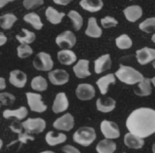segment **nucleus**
I'll list each match as a JSON object with an SVG mask.
<instances>
[{"label":"nucleus","mask_w":155,"mask_h":153,"mask_svg":"<svg viewBox=\"0 0 155 153\" xmlns=\"http://www.w3.org/2000/svg\"><path fill=\"white\" fill-rule=\"evenodd\" d=\"M16 97L12 93L2 92L0 93V103L4 106H10L15 101Z\"/></svg>","instance_id":"e433bc0d"},{"label":"nucleus","mask_w":155,"mask_h":153,"mask_svg":"<svg viewBox=\"0 0 155 153\" xmlns=\"http://www.w3.org/2000/svg\"><path fill=\"white\" fill-rule=\"evenodd\" d=\"M1 103H0V108H1Z\"/></svg>","instance_id":"8fccbe9b"},{"label":"nucleus","mask_w":155,"mask_h":153,"mask_svg":"<svg viewBox=\"0 0 155 153\" xmlns=\"http://www.w3.org/2000/svg\"><path fill=\"white\" fill-rule=\"evenodd\" d=\"M124 143L130 148L140 149L144 145V140L131 133H127L124 136Z\"/></svg>","instance_id":"5701e85b"},{"label":"nucleus","mask_w":155,"mask_h":153,"mask_svg":"<svg viewBox=\"0 0 155 153\" xmlns=\"http://www.w3.org/2000/svg\"><path fill=\"white\" fill-rule=\"evenodd\" d=\"M80 5L85 10L94 13L99 11L103 7V1L101 0H82L79 2Z\"/></svg>","instance_id":"bb28decb"},{"label":"nucleus","mask_w":155,"mask_h":153,"mask_svg":"<svg viewBox=\"0 0 155 153\" xmlns=\"http://www.w3.org/2000/svg\"><path fill=\"white\" fill-rule=\"evenodd\" d=\"M139 28L147 33H152L155 30V18H147L139 25Z\"/></svg>","instance_id":"f704fd0d"},{"label":"nucleus","mask_w":155,"mask_h":153,"mask_svg":"<svg viewBox=\"0 0 155 153\" xmlns=\"http://www.w3.org/2000/svg\"><path fill=\"white\" fill-rule=\"evenodd\" d=\"M28 115V110L25 106H21L16 109H5L2 112V116L5 119L14 117L18 120H21Z\"/></svg>","instance_id":"4be33fe9"},{"label":"nucleus","mask_w":155,"mask_h":153,"mask_svg":"<svg viewBox=\"0 0 155 153\" xmlns=\"http://www.w3.org/2000/svg\"><path fill=\"white\" fill-rule=\"evenodd\" d=\"M134 93L139 96H147L151 94L152 87L151 85V79L144 77L143 79L139 82L137 89L134 90Z\"/></svg>","instance_id":"b1692460"},{"label":"nucleus","mask_w":155,"mask_h":153,"mask_svg":"<svg viewBox=\"0 0 155 153\" xmlns=\"http://www.w3.org/2000/svg\"><path fill=\"white\" fill-rule=\"evenodd\" d=\"M51 56L45 52L38 53L33 60V67L39 71H50L53 67Z\"/></svg>","instance_id":"20e7f679"},{"label":"nucleus","mask_w":155,"mask_h":153,"mask_svg":"<svg viewBox=\"0 0 155 153\" xmlns=\"http://www.w3.org/2000/svg\"><path fill=\"white\" fill-rule=\"evenodd\" d=\"M89 60L87 59H79L78 63L73 67V70L76 76L80 79H84L91 75L88 70Z\"/></svg>","instance_id":"2eb2a0df"},{"label":"nucleus","mask_w":155,"mask_h":153,"mask_svg":"<svg viewBox=\"0 0 155 153\" xmlns=\"http://www.w3.org/2000/svg\"><path fill=\"white\" fill-rule=\"evenodd\" d=\"M136 58L140 65H145L153 60L155 58V50L144 47L136 51Z\"/></svg>","instance_id":"f8f14e48"},{"label":"nucleus","mask_w":155,"mask_h":153,"mask_svg":"<svg viewBox=\"0 0 155 153\" xmlns=\"http://www.w3.org/2000/svg\"><path fill=\"white\" fill-rule=\"evenodd\" d=\"M23 5L26 9H32L35 8L41 5L44 4V1L39 0V1H28V0H25L23 1Z\"/></svg>","instance_id":"58836bf2"},{"label":"nucleus","mask_w":155,"mask_h":153,"mask_svg":"<svg viewBox=\"0 0 155 153\" xmlns=\"http://www.w3.org/2000/svg\"><path fill=\"white\" fill-rule=\"evenodd\" d=\"M27 103L32 111L42 112L47 109V105L41 100L42 96L38 93L27 92L25 93Z\"/></svg>","instance_id":"423d86ee"},{"label":"nucleus","mask_w":155,"mask_h":153,"mask_svg":"<svg viewBox=\"0 0 155 153\" xmlns=\"http://www.w3.org/2000/svg\"><path fill=\"white\" fill-rule=\"evenodd\" d=\"M32 89L38 91H43L47 90L48 84L46 79L41 76L35 77L31 82Z\"/></svg>","instance_id":"2f4dec72"},{"label":"nucleus","mask_w":155,"mask_h":153,"mask_svg":"<svg viewBox=\"0 0 155 153\" xmlns=\"http://www.w3.org/2000/svg\"><path fill=\"white\" fill-rule=\"evenodd\" d=\"M48 77L50 82L54 85H62L69 80V74L64 70L56 69L48 73Z\"/></svg>","instance_id":"9b49d317"},{"label":"nucleus","mask_w":155,"mask_h":153,"mask_svg":"<svg viewBox=\"0 0 155 153\" xmlns=\"http://www.w3.org/2000/svg\"><path fill=\"white\" fill-rule=\"evenodd\" d=\"M35 138L32 135H30L29 133L25 131L24 132H21L18 134V141L22 143H26L28 140H34Z\"/></svg>","instance_id":"ea45409f"},{"label":"nucleus","mask_w":155,"mask_h":153,"mask_svg":"<svg viewBox=\"0 0 155 153\" xmlns=\"http://www.w3.org/2000/svg\"><path fill=\"white\" fill-rule=\"evenodd\" d=\"M53 1H54L56 4H60V5H67V4H68L69 2H71V1H60V0H58V1L54 0Z\"/></svg>","instance_id":"a18cd8bd"},{"label":"nucleus","mask_w":155,"mask_h":153,"mask_svg":"<svg viewBox=\"0 0 155 153\" xmlns=\"http://www.w3.org/2000/svg\"><path fill=\"white\" fill-rule=\"evenodd\" d=\"M53 131H49L46 134L45 141L50 146H55L64 142L67 140V136L63 133H59L57 136L54 135Z\"/></svg>","instance_id":"c756f323"},{"label":"nucleus","mask_w":155,"mask_h":153,"mask_svg":"<svg viewBox=\"0 0 155 153\" xmlns=\"http://www.w3.org/2000/svg\"><path fill=\"white\" fill-rule=\"evenodd\" d=\"M69 105L68 99L65 93H59L56 94L52 106L54 113H59L65 111Z\"/></svg>","instance_id":"4468645a"},{"label":"nucleus","mask_w":155,"mask_h":153,"mask_svg":"<svg viewBox=\"0 0 155 153\" xmlns=\"http://www.w3.org/2000/svg\"><path fill=\"white\" fill-rule=\"evenodd\" d=\"M62 151L65 153H81L77 148L70 145L64 146L62 148Z\"/></svg>","instance_id":"79ce46f5"},{"label":"nucleus","mask_w":155,"mask_h":153,"mask_svg":"<svg viewBox=\"0 0 155 153\" xmlns=\"http://www.w3.org/2000/svg\"><path fill=\"white\" fill-rule=\"evenodd\" d=\"M101 23L104 28H108L110 27H115L118 24V22L114 18L110 16H107L104 18L101 19Z\"/></svg>","instance_id":"4c0bfd02"},{"label":"nucleus","mask_w":155,"mask_h":153,"mask_svg":"<svg viewBox=\"0 0 155 153\" xmlns=\"http://www.w3.org/2000/svg\"><path fill=\"white\" fill-rule=\"evenodd\" d=\"M7 41V36L3 33L0 32V47L4 45Z\"/></svg>","instance_id":"37998d69"},{"label":"nucleus","mask_w":155,"mask_h":153,"mask_svg":"<svg viewBox=\"0 0 155 153\" xmlns=\"http://www.w3.org/2000/svg\"><path fill=\"white\" fill-rule=\"evenodd\" d=\"M6 87L5 80L4 78L0 77V90H4Z\"/></svg>","instance_id":"c03bdc74"},{"label":"nucleus","mask_w":155,"mask_h":153,"mask_svg":"<svg viewBox=\"0 0 155 153\" xmlns=\"http://www.w3.org/2000/svg\"><path fill=\"white\" fill-rule=\"evenodd\" d=\"M76 42L74 34L70 30H67L59 34L56 38V43L64 50H68L74 47Z\"/></svg>","instance_id":"0eeeda50"},{"label":"nucleus","mask_w":155,"mask_h":153,"mask_svg":"<svg viewBox=\"0 0 155 153\" xmlns=\"http://www.w3.org/2000/svg\"><path fill=\"white\" fill-rule=\"evenodd\" d=\"M22 31L24 34V35L17 34L16 35V38L21 44H28L32 43L36 38L35 34L29 31L25 28H22Z\"/></svg>","instance_id":"7c9ffc66"},{"label":"nucleus","mask_w":155,"mask_h":153,"mask_svg":"<svg viewBox=\"0 0 155 153\" xmlns=\"http://www.w3.org/2000/svg\"><path fill=\"white\" fill-rule=\"evenodd\" d=\"M115 77L114 74L110 73L100 77L96 82L97 85L100 92L102 94H105L108 92V86L110 83H115Z\"/></svg>","instance_id":"aec40b11"},{"label":"nucleus","mask_w":155,"mask_h":153,"mask_svg":"<svg viewBox=\"0 0 155 153\" xmlns=\"http://www.w3.org/2000/svg\"><path fill=\"white\" fill-rule=\"evenodd\" d=\"M116 106V101L110 97H99L96 100L97 109L102 112L113 111Z\"/></svg>","instance_id":"dca6fc26"},{"label":"nucleus","mask_w":155,"mask_h":153,"mask_svg":"<svg viewBox=\"0 0 155 153\" xmlns=\"http://www.w3.org/2000/svg\"><path fill=\"white\" fill-rule=\"evenodd\" d=\"M23 19L27 23L30 24L36 30H41L43 26L39 16L34 12L26 14L23 17Z\"/></svg>","instance_id":"cd10ccee"},{"label":"nucleus","mask_w":155,"mask_h":153,"mask_svg":"<svg viewBox=\"0 0 155 153\" xmlns=\"http://www.w3.org/2000/svg\"><path fill=\"white\" fill-rule=\"evenodd\" d=\"M57 57L61 63L70 65L76 60V56L74 53L70 50H62L58 52Z\"/></svg>","instance_id":"412c9836"},{"label":"nucleus","mask_w":155,"mask_h":153,"mask_svg":"<svg viewBox=\"0 0 155 153\" xmlns=\"http://www.w3.org/2000/svg\"><path fill=\"white\" fill-rule=\"evenodd\" d=\"M126 126L130 133L141 138L152 135L155 131V111L150 108H139L128 117Z\"/></svg>","instance_id":"f257e3e1"},{"label":"nucleus","mask_w":155,"mask_h":153,"mask_svg":"<svg viewBox=\"0 0 155 153\" xmlns=\"http://www.w3.org/2000/svg\"><path fill=\"white\" fill-rule=\"evenodd\" d=\"M22 128L28 133L39 134L42 132L46 126L45 121L41 118H28L21 123Z\"/></svg>","instance_id":"39448f33"},{"label":"nucleus","mask_w":155,"mask_h":153,"mask_svg":"<svg viewBox=\"0 0 155 153\" xmlns=\"http://www.w3.org/2000/svg\"><path fill=\"white\" fill-rule=\"evenodd\" d=\"M94 71L97 74H100L111 68V60L109 54L101 56L94 61Z\"/></svg>","instance_id":"f3484780"},{"label":"nucleus","mask_w":155,"mask_h":153,"mask_svg":"<svg viewBox=\"0 0 155 153\" xmlns=\"http://www.w3.org/2000/svg\"><path fill=\"white\" fill-rule=\"evenodd\" d=\"M76 95L81 100H88L95 96V90L93 85L89 83H80L76 89Z\"/></svg>","instance_id":"9d476101"},{"label":"nucleus","mask_w":155,"mask_h":153,"mask_svg":"<svg viewBox=\"0 0 155 153\" xmlns=\"http://www.w3.org/2000/svg\"><path fill=\"white\" fill-rule=\"evenodd\" d=\"M86 35L91 37H99L102 33V29L97 24L96 19L94 17H90L88 19V26L85 30Z\"/></svg>","instance_id":"6ab92c4d"},{"label":"nucleus","mask_w":155,"mask_h":153,"mask_svg":"<svg viewBox=\"0 0 155 153\" xmlns=\"http://www.w3.org/2000/svg\"><path fill=\"white\" fill-rule=\"evenodd\" d=\"M74 117L70 113H66L57 119L53 123V126L58 130L68 131L74 126Z\"/></svg>","instance_id":"1a4fd4ad"},{"label":"nucleus","mask_w":155,"mask_h":153,"mask_svg":"<svg viewBox=\"0 0 155 153\" xmlns=\"http://www.w3.org/2000/svg\"><path fill=\"white\" fill-rule=\"evenodd\" d=\"M10 128L13 132L18 133L19 134L22 132V126L21 125V123H19L17 120H15L13 122H12L11 125H10Z\"/></svg>","instance_id":"a19ab883"},{"label":"nucleus","mask_w":155,"mask_h":153,"mask_svg":"<svg viewBox=\"0 0 155 153\" xmlns=\"http://www.w3.org/2000/svg\"><path fill=\"white\" fill-rule=\"evenodd\" d=\"M17 53L19 57L24 59L32 54L33 50L27 44H21L17 48Z\"/></svg>","instance_id":"c9c22d12"},{"label":"nucleus","mask_w":155,"mask_h":153,"mask_svg":"<svg viewBox=\"0 0 155 153\" xmlns=\"http://www.w3.org/2000/svg\"><path fill=\"white\" fill-rule=\"evenodd\" d=\"M9 82L15 87L23 88L27 82V74L19 70H15L10 73Z\"/></svg>","instance_id":"ddd939ff"},{"label":"nucleus","mask_w":155,"mask_h":153,"mask_svg":"<svg viewBox=\"0 0 155 153\" xmlns=\"http://www.w3.org/2000/svg\"><path fill=\"white\" fill-rule=\"evenodd\" d=\"M115 41L117 47L122 50L130 48L133 44L131 38L125 34L119 36L115 39Z\"/></svg>","instance_id":"72a5a7b5"},{"label":"nucleus","mask_w":155,"mask_h":153,"mask_svg":"<svg viewBox=\"0 0 155 153\" xmlns=\"http://www.w3.org/2000/svg\"><path fill=\"white\" fill-rule=\"evenodd\" d=\"M40 153H55L53 151H43V152H41Z\"/></svg>","instance_id":"de8ad7c7"},{"label":"nucleus","mask_w":155,"mask_h":153,"mask_svg":"<svg viewBox=\"0 0 155 153\" xmlns=\"http://www.w3.org/2000/svg\"><path fill=\"white\" fill-rule=\"evenodd\" d=\"M12 1H8V0H0V8L4 7L9 2H12Z\"/></svg>","instance_id":"49530a36"},{"label":"nucleus","mask_w":155,"mask_h":153,"mask_svg":"<svg viewBox=\"0 0 155 153\" xmlns=\"http://www.w3.org/2000/svg\"><path fill=\"white\" fill-rule=\"evenodd\" d=\"M96 137V134L94 129L88 126L79 128L73 135L74 142L84 146H88L91 145Z\"/></svg>","instance_id":"7ed1b4c3"},{"label":"nucleus","mask_w":155,"mask_h":153,"mask_svg":"<svg viewBox=\"0 0 155 153\" xmlns=\"http://www.w3.org/2000/svg\"><path fill=\"white\" fill-rule=\"evenodd\" d=\"M123 12L126 19L132 22L138 20L142 15V10L137 5L128 6L123 10Z\"/></svg>","instance_id":"a211bd4d"},{"label":"nucleus","mask_w":155,"mask_h":153,"mask_svg":"<svg viewBox=\"0 0 155 153\" xmlns=\"http://www.w3.org/2000/svg\"><path fill=\"white\" fill-rule=\"evenodd\" d=\"M115 75L120 81L128 85L140 82L144 78L143 75L136 69L122 64H120L119 70L115 72Z\"/></svg>","instance_id":"f03ea898"},{"label":"nucleus","mask_w":155,"mask_h":153,"mask_svg":"<svg viewBox=\"0 0 155 153\" xmlns=\"http://www.w3.org/2000/svg\"><path fill=\"white\" fill-rule=\"evenodd\" d=\"M2 146H3V141L0 138V150L1 149Z\"/></svg>","instance_id":"09e8293b"},{"label":"nucleus","mask_w":155,"mask_h":153,"mask_svg":"<svg viewBox=\"0 0 155 153\" xmlns=\"http://www.w3.org/2000/svg\"><path fill=\"white\" fill-rule=\"evenodd\" d=\"M17 19V17L13 13H5L0 16V26L4 30L10 29L12 27Z\"/></svg>","instance_id":"c85d7f7f"},{"label":"nucleus","mask_w":155,"mask_h":153,"mask_svg":"<svg viewBox=\"0 0 155 153\" xmlns=\"http://www.w3.org/2000/svg\"><path fill=\"white\" fill-rule=\"evenodd\" d=\"M68 16L72 21L74 29L76 31L79 30L83 24V19L81 15L75 10H70L68 13Z\"/></svg>","instance_id":"473e14b6"},{"label":"nucleus","mask_w":155,"mask_h":153,"mask_svg":"<svg viewBox=\"0 0 155 153\" xmlns=\"http://www.w3.org/2000/svg\"><path fill=\"white\" fill-rule=\"evenodd\" d=\"M65 14L63 12H59L53 7L50 6L45 10L47 19L53 24H59Z\"/></svg>","instance_id":"a878e982"},{"label":"nucleus","mask_w":155,"mask_h":153,"mask_svg":"<svg viewBox=\"0 0 155 153\" xmlns=\"http://www.w3.org/2000/svg\"><path fill=\"white\" fill-rule=\"evenodd\" d=\"M101 131L107 138H116L120 136L119 127L113 122L103 120L101 123Z\"/></svg>","instance_id":"6e6552de"},{"label":"nucleus","mask_w":155,"mask_h":153,"mask_svg":"<svg viewBox=\"0 0 155 153\" xmlns=\"http://www.w3.org/2000/svg\"><path fill=\"white\" fill-rule=\"evenodd\" d=\"M96 149L98 153H113L116 149V145L112 140L104 139L97 143Z\"/></svg>","instance_id":"393cba45"}]
</instances>
